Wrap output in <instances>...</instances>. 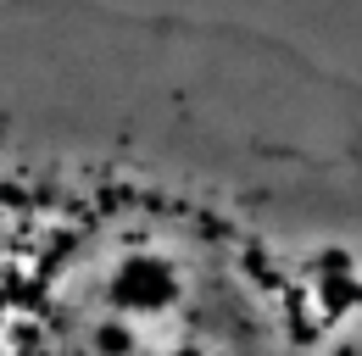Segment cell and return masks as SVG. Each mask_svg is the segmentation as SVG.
<instances>
[{
  "label": "cell",
  "instance_id": "6da1fadb",
  "mask_svg": "<svg viewBox=\"0 0 362 356\" xmlns=\"http://www.w3.org/2000/svg\"><path fill=\"white\" fill-rule=\"evenodd\" d=\"M0 356H362V73L218 11L0 0Z\"/></svg>",
  "mask_w": 362,
  "mask_h": 356
}]
</instances>
